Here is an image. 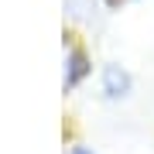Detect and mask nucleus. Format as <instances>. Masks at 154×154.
Returning <instances> with one entry per match:
<instances>
[{"mask_svg":"<svg viewBox=\"0 0 154 154\" xmlns=\"http://www.w3.org/2000/svg\"><path fill=\"white\" fill-rule=\"evenodd\" d=\"M99 86H103L106 99H123V96H130L134 79H130V72H127L123 65L110 62V65H103V72H99Z\"/></svg>","mask_w":154,"mask_h":154,"instance_id":"1","label":"nucleus"},{"mask_svg":"<svg viewBox=\"0 0 154 154\" xmlns=\"http://www.w3.org/2000/svg\"><path fill=\"white\" fill-rule=\"evenodd\" d=\"M86 75H89V58H86L79 48H69V51H65V89L79 86Z\"/></svg>","mask_w":154,"mask_h":154,"instance_id":"2","label":"nucleus"},{"mask_svg":"<svg viewBox=\"0 0 154 154\" xmlns=\"http://www.w3.org/2000/svg\"><path fill=\"white\" fill-rule=\"evenodd\" d=\"M69 154H93V151H89V147H82V144H75V147H72Z\"/></svg>","mask_w":154,"mask_h":154,"instance_id":"3","label":"nucleus"}]
</instances>
